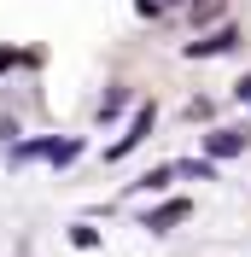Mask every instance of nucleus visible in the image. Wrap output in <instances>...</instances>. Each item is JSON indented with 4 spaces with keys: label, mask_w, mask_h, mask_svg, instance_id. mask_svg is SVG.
Segmentation results:
<instances>
[{
    "label": "nucleus",
    "mask_w": 251,
    "mask_h": 257,
    "mask_svg": "<svg viewBox=\"0 0 251 257\" xmlns=\"http://www.w3.org/2000/svg\"><path fill=\"white\" fill-rule=\"evenodd\" d=\"M251 146V128H216V135H204V152L210 158H234Z\"/></svg>",
    "instance_id": "nucleus-1"
},
{
    "label": "nucleus",
    "mask_w": 251,
    "mask_h": 257,
    "mask_svg": "<svg viewBox=\"0 0 251 257\" xmlns=\"http://www.w3.org/2000/svg\"><path fill=\"white\" fill-rule=\"evenodd\" d=\"M152 105H141V111H135V123H129V135H123V141H117V146H105V158H123V152H129V146H141L146 141V128H152Z\"/></svg>",
    "instance_id": "nucleus-2"
},
{
    "label": "nucleus",
    "mask_w": 251,
    "mask_h": 257,
    "mask_svg": "<svg viewBox=\"0 0 251 257\" xmlns=\"http://www.w3.org/2000/svg\"><path fill=\"white\" fill-rule=\"evenodd\" d=\"M187 210H193L187 199H170V205H158L152 216H146V228H152V234H170L175 222H187Z\"/></svg>",
    "instance_id": "nucleus-3"
},
{
    "label": "nucleus",
    "mask_w": 251,
    "mask_h": 257,
    "mask_svg": "<svg viewBox=\"0 0 251 257\" xmlns=\"http://www.w3.org/2000/svg\"><path fill=\"white\" fill-rule=\"evenodd\" d=\"M234 41H239L234 30H216V35H204V41H193V47H187V59H210V53H228Z\"/></svg>",
    "instance_id": "nucleus-4"
},
{
    "label": "nucleus",
    "mask_w": 251,
    "mask_h": 257,
    "mask_svg": "<svg viewBox=\"0 0 251 257\" xmlns=\"http://www.w3.org/2000/svg\"><path fill=\"white\" fill-rule=\"evenodd\" d=\"M123 99H129V94H123V88H111V94H105V99H99V117H117V111H123Z\"/></svg>",
    "instance_id": "nucleus-5"
},
{
    "label": "nucleus",
    "mask_w": 251,
    "mask_h": 257,
    "mask_svg": "<svg viewBox=\"0 0 251 257\" xmlns=\"http://www.w3.org/2000/svg\"><path fill=\"white\" fill-rule=\"evenodd\" d=\"M170 176H175V170H146V176L135 181V187H146V193H152V187H164V181H170Z\"/></svg>",
    "instance_id": "nucleus-6"
},
{
    "label": "nucleus",
    "mask_w": 251,
    "mask_h": 257,
    "mask_svg": "<svg viewBox=\"0 0 251 257\" xmlns=\"http://www.w3.org/2000/svg\"><path fill=\"white\" fill-rule=\"evenodd\" d=\"M193 12H199V24H204V18H216V12H222V0H193Z\"/></svg>",
    "instance_id": "nucleus-7"
},
{
    "label": "nucleus",
    "mask_w": 251,
    "mask_h": 257,
    "mask_svg": "<svg viewBox=\"0 0 251 257\" xmlns=\"http://www.w3.org/2000/svg\"><path fill=\"white\" fill-rule=\"evenodd\" d=\"M234 94H239V99L251 105V76H239V88H234Z\"/></svg>",
    "instance_id": "nucleus-8"
},
{
    "label": "nucleus",
    "mask_w": 251,
    "mask_h": 257,
    "mask_svg": "<svg viewBox=\"0 0 251 257\" xmlns=\"http://www.w3.org/2000/svg\"><path fill=\"white\" fill-rule=\"evenodd\" d=\"M6 64H18V53H12V47H0V70H6Z\"/></svg>",
    "instance_id": "nucleus-9"
}]
</instances>
